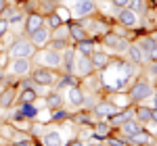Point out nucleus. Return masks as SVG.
Masks as SVG:
<instances>
[{
    "label": "nucleus",
    "mask_w": 157,
    "mask_h": 146,
    "mask_svg": "<svg viewBox=\"0 0 157 146\" xmlns=\"http://www.w3.org/2000/svg\"><path fill=\"white\" fill-rule=\"evenodd\" d=\"M32 61L40 65V67H48V69H61V61H63V57H61V52L52 48H36V52L32 54Z\"/></svg>",
    "instance_id": "nucleus-1"
},
{
    "label": "nucleus",
    "mask_w": 157,
    "mask_h": 146,
    "mask_svg": "<svg viewBox=\"0 0 157 146\" xmlns=\"http://www.w3.org/2000/svg\"><path fill=\"white\" fill-rule=\"evenodd\" d=\"M36 52V46L32 44V40H29V36L25 38H15V42H13L11 46H9V50H6V54L11 57V59H32V54Z\"/></svg>",
    "instance_id": "nucleus-2"
},
{
    "label": "nucleus",
    "mask_w": 157,
    "mask_h": 146,
    "mask_svg": "<svg viewBox=\"0 0 157 146\" xmlns=\"http://www.w3.org/2000/svg\"><path fill=\"white\" fill-rule=\"evenodd\" d=\"M32 79L36 82V84L44 86V88H50V86L57 84V79H59V73L55 71V69H48V67H40L36 65L34 69H32Z\"/></svg>",
    "instance_id": "nucleus-3"
},
{
    "label": "nucleus",
    "mask_w": 157,
    "mask_h": 146,
    "mask_svg": "<svg viewBox=\"0 0 157 146\" xmlns=\"http://www.w3.org/2000/svg\"><path fill=\"white\" fill-rule=\"evenodd\" d=\"M151 96H153V86L149 84L147 79H136L132 84V88L128 90L130 102H143V100H147Z\"/></svg>",
    "instance_id": "nucleus-4"
},
{
    "label": "nucleus",
    "mask_w": 157,
    "mask_h": 146,
    "mask_svg": "<svg viewBox=\"0 0 157 146\" xmlns=\"http://www.w3.org/2000/svg\"><path fill=\"white\" fill-rule=\"evenodd\" d=\"M103 44L107 46L109 50H113V52H117V54H126V50H128V40L124 36H117L115 31H107L105 36H103Z\"/></svg>",
    "instance_id": "nucleus-5"
},
{
    "label": "nucleus",
    "mask_w": 157,
    "mask_h": 146,
    "mask_svg": "<svg viewBox=\"0 0 157 146\" xmlns=\"http://www.w3.org/2000/svg\"><path fill=\"white\" fill-rule=\"evenodd\" d=\"M94 11H97V2L94 0H73V17L75 19L92 17Z\"/></svg>",
    "instance_id": "nucleus-6"
},
{
    "label": "nucleus",
    "mask_w": 157,
    "mask_h": 146,
    "mask_svg": "<svg viewBox=\"0 0 157 146\" xmlns=\"http://www.w3.org/2000/svg\"><path fill=\"white\" fill-rule=\"evenodd\" d=\"M9 71L15 77H25L32 73V59H11V65H9Z\"/></svg>",
    "instance_id": "nucleus-7"
},
{
    "label": "nucleus",
    "mask_w": 157,
    "mask_h": 146,
    "mask_svg": "<svg viewBox=\"0 0 157 146\" xmlns=\"http://www.w3.org/2000/svg\"><path fill=\"white\" fill-rule=\"evenodd\" d=\"M117 111H120V107H115L111 100H98L97 104H94V109H92V115L98 117V119H109V117H113Z\"/></svg>",
    "instance_id": "nucleus-8"
},
{
    "label": "nucleus",
    "mask_w": 157,
    "mask_h": 146,
    "mask_svg": "<svg viewBox=\"0 0 157 146\" xmlns=\"http://www.w3.org/2000/svg\"><path fill=\"white\" fill-rule=\"evenodd\" d=\"M97 71L94 69V65L90 61V57H82V54H75V67H73V73H78L80 77H88V75H92V73Z\"/></svg>",
    "instance_id": "nucleus-9"
},
{
    "label": "nucleus",
    "mask_w": 157,
    "mask_h": 146,
    "mask_svg": "<svg viewBox=\"0 0 157 146\" xmlns=\"http://www.w3.org/2000/svg\"><path fill=\"white\" fill-rule=\"evenodd\" d=\"M25 36H32L36 29L40 27H44V15L42 13H29V15H25Z\"/></svg>",
    "instance_id": "nucleus-10"
},
{
    "label": "nucleus",
    "mask_w": 157,
    "mask_h": 146,
    "mask_svg": "<svg viewBox=\"0 0 157 146\" xmlns=\"http://www.w3.org/2000/svg\"><path fill=\"white\" fill-rule=\"evenodd\" d=\"M80 25L84 27L88 34H92V36H105V34L109 31V25L105 23V21H92L90 17H88V19L84 17V21H82Z\"/></svg>",
    "instance_id": "nucleus-11"
},
{
    "label": "nucleus",
    "mask_w": 157,
    "mask_h": 146,
    "mask_svg": "<svg viewBox=\"0 0 157 146\" xmlns=\"http://www.w3.org/2000/svg\"><path fill=\"white\" fill-rule=\"evenodd\" d=\"M63 98H65V102L69 107H82V102H84V90L80 86H71V88L65 90V96Z\"/></svg>",
    "instance_id": "nucleus-12"
},
{
    "label": "nucleus",
    "mask_w": 157,
    "mask_h": 146,
    "mask_svg": "<svg viewBox=\"0 0 157 146\" xmlns=\"http://www.w3.org/2000/svg\"><path fill=\"white\" fill-rule=\"evenodd\" d=\"M29 40H32V44H34L36 48H44V46L48 44V40H50V29L44 25V27L36 29V31L29 36Z\"/></svg>",
    "instance_id": "nucleus-13"
},
{
    "label": "nucleus",
    "mask_w": 157,
    "mask_h": 146,
    "mask_svg": "<svg viewBox=\"0 0 157 146\" xmlns=\"http://www.w3.org/2000/svg\"><path fill=\"white\" fill-rule=\"evenodd\" d=\"M75 48L71 46H67V48L61 52V57H63V61H61V67L65 69V73H73V67H75Z\"/></svg>",
    "instance_id": "nucleus-14"
},
{
    "label": "nucleus",
    "mask_w": 157,
    "mask_h": 146,
    "mask_svg": "<svg viewBox=\"0 0 157 146\" xmlns=\"http://www.w3.org/2000/svg\"><path fill=\"white\" fill-rule=\"evenodd\" d=\"M117 19H120V23L124 27H136L138 23V17H136V13L130 11V9H117Z\"/></svg>",
    "instance_id": "nucleus-15"
},
{
    "label": "nucleus",
    "mask_w": 157,
    "mask_h": 146,
    "mask_svg": "<svg viewBox=\"0 0 157 146\" xmlns=\"http://www.w3.org/2000/svg\"><path fill=\"white\" fill-rule=\"evenodd\" d=\"M44 104H46V109L48 111H57L61 109L63 104H65V98H63V94L61 92H48V94H44Z\"/></svg>",
    "instance_id": "nucleus-16"
},
{
    "label": "nucleus",
    "mask_w": 157,
    "mask_h": 146,
    "mask_svg": "<svg viewBox=\"0 0 157 146\" xmlns=\"http://www.w3.org/2000/svg\"><path fill=\"white\" fill-rule=\"evenodd\" d=\"M143 130H145V127H143V123H138L134 117L120 125V132L124 134V140H126V138H130V136H136L138 132H143Z\"/></svg>",
    "instance_id": "nucleus-17"
},
{
    "label": "nucleus",
    "mask_w": 157,
    "mask_h": 146,
    "mask_svg": "<svg viewBox=\"0 0 157 146\" xmlns=\"http://www.w3.org/2000/svg\"><path fill=\"white\" fill-rule=\"evenodd\" d=\"M90 61H92V65H94V69H97V71H101V69H107V67H109L111 59H109L107 52H103V50H97V48H94V52L90 54Z\"/></svg>",
    "instance_id": "nucleus-18"
},
{
    "label": "nucleus",
    "mask_w": 157,
    "mask_h": 146,
    "mask_svg": "<svg viewBox=\"0 0 157 146\" xmlns=\"http://www.w3.org/2000/svg\"><path fill=\"white\" fill-rule=\"evenodd\" d=\"M19 113L23 115L27 121H32V119H36L38 115H40V109H38L36 102H19Z\"/></svg>",
    "instance_id": "nucleus-19"
},
{
    "label": "nucleus",
    "mask_w": 157,
    "mask_h": 146,
    "mask_svg": "<svg viewBox=\"0 0 157 146\" xmlns=\"http://www.w3.org/2000/svg\"><path fill=\"white\" fill-rule=\"evenodd\" d=\"M92 127H94V140H105L107 136H111V130H113L107 119H101V121L94 123Z\"/></svg>",
    "instance_id": "nucleus-20"
},
{
    "label": "nucleus",
    "mask_w": 157,
    "mask_h": 146,
    "mask_svg": "<svg viewBox=\"0 0 157 146\" xmlns=\"http://www.w3.org/2000/svg\"><path fill=\"white\" fill-rule=\"evenodd\" d=\"M75 52L82 54V57H90L94 52V40L92 38H84V40L75 42Z\"/></svg>",
    "instance_id": "nucleus-21"
},
{
    "label": "nucleus",
    "mask_w": 157,
    "mask_h": 146,
    "mask_svg": "<svg viewBox=\"0 0 157 146\" xmlns=\"http://www.w3.org/2000/svg\"><path fill=\"white\" fill-rule=\"evenodd\" d=\"M67 31H69V38H71L73 44L80 42V40H84V38H88V31L80 23H67Z\"/></svg>",
    "instance_id": "nucleus-22"
},
{
    "label": "nucleus",
    "mask_w": 157,
    "mask_h": 146,
    "mask_svg": "<svg viewBox=\"0 0 157 146\" xmlns=\"http://www.w3.org/2000/svg\"><path fill=\"white\" fill-rule=\"evenodd\" d=\"M126 54H128V61L134 63V65H143V63L147 61L145 54L140 52V48L136 46V42H134V44H128V50H126Z\"/></svg>",
    "instance_id": "nucleus-23"
},
{
    "label": "nucleus",
    "mask_w": 157,
    "mask_h": 146,
    "mask_svg": "<svg viewBox=\"0 0 157 146\" xmlns=\"http://www.w3.org/2000/svg\"><path fill=\"white\" fill-rule=\"evenodd\" d=\"M71 86H78V79L73 77V73H65V75H59V79H57V84L52 86L57 92L61 90H67V88H71Z\"/></svg>",
    "instance_id": "nucleus-24"
},
{
    "label": "nucleus",
    "mask_w": 157,
    "mask_h": 146,
    "mask_svg": "<svg viewBox=\"0 0 157 146\" xmlns=\"http://www.w3.org/2000/svg\"><path fill=\"white\" fill-rule=\"evenodd\" d=\"M15 100H17V90H15V88H4L2 94H0V104H2V109L13 107Z\"/></svg>",
    "instance_id": "nucleus-25"
},
{
    "label": "nucleus",
    "mask_w": 157,
    "mask_h": 146,
    "mask_svg": "<svg viewBox=\"0 0 157 146\" xmlns=\"http://www.w3.org/2000/svg\"><path fill=\"white\" fill-rule=\"evenodd\" d=\"M42 146H65V142H63L61 134L55 130V132H46L42 136Z\"/></svg>",
    "instance_id": "nucleus-26"
},
{
    "label": "nucleus",
    "mask_w": 157,
    "mask_h": 146,
    "mask_svg": "<svg viewBox=\"0 0 157 146\" xmlns=\"http://www.w3.org/2000/svg\"><path fill=\"white\" fill-rule=\"evenodd\" d=\"M136 46L140 48V52L145 54V59H149V54H151V50L157 46V42L153 40L151 36H147V38H140V40H136Z\"/></svg>",
    "instance_id": "nucleus-27"
},
{
    "label": "nucleus",
    "mask_w": 157,
    "mask_h": 146,
    "mask_svg": "<svg viewBox=\"0 0 157 146\" xmlns=\"http://www.w3.org/2000/svg\"><path fill=\"white\" fill-rule=\"evenodd\" d=\"M151 138H153V136L149 134L147 130H143V132H138L136 136H130V138H126V142H128L130 146H145L147 142L151 140Z\"/></svg>",
    "instance_id": "nucleus-28"
},
{
    "label": "nucleus",
    "mask_w": 157,
    "mask_h": 146,
    "mask_svg": "<svg viewBox=\"0 0 157 146\" xmlns=\"http://www.w3.org/2000/svg\"><path fill=\"white\" fill-rule=\"evenodd\" d=\"M151 111H153V107H136L134 109V119L138 123H143V125H147L151 121Z\"/></svg>",
    "instance_id": "nucleus-29"
},
{
    "label": "nucleus",
    "mask_w": 157,
    "mask_h": 146,
    "mask_svg": "<svg viewBox=\"0 0 157 146\" xmlns=\"http://www.w3.org/2000/svg\"><path fill=\"white\" fill-rule=\"evenodd\" d=\"M46 46L52 48V50H57V52H63V50L69 46V38H52L50 36V40H48Z\"/></svg>",
    "instance_id": "nucleus-30"
},
{
    "label": "nucleus",
    "mask_w": 157,
    "mask_h": 146,
    "mask_svg": "<svg viewBox=\"0 0 157 146\" xmlns=\"http://www.w3.org/2000/svg\"><path fill=\"white\" fill-rule=\"evenodd\" d=\"M44 25H46L50 31H52V29H57V27H61V25H63V19L57 15V11H52V13H48V15L44 17Z\"/></svg>",
    "instance_id": "nucleus-31"
},
{
    "label": "nucleus",
    "mask_w": 157,
    "mask_h": 146,
    "mask_svg": "<svg viewBox=\"0 0 157 146\" xmlns=\"http://www.w3.org/2000/svg\"><path fill=\"white\" fill-rule=\"evenodd\" d=\"M92 117H94V115H92V111H88V113H78V115H71V119L75 123H78V125H90V127H92V125H94V121H92Z\"/></svg>",
    "instance_id": "nucleus-32"
},
{
    "label": "nucleus",
    "mask_w": 157,
    "mask_h": 146,
    "mask_svg": "<svg viewBox=\"0 0 157 146\" xmlns=\"http://www.w3.org/2000/svg\"><path fill=\"white\" fill-rule=\"evenodd\" d=\"M17 96H19V102H36L38 94L32 88H21V92H19Z\"/></svg>",
    "instance_id": "nucleus-33"
},
{
    "label": "nucleus",
    "mask_w": 157,
    "mask_h": 146,
    "mask_svg": "<svg viewBox=\"0 0 157 146\" xmlns=\"http://www.w3.org/2000/svg\"><path fill=\"white\" fill-rule=\"evenodd\" d=\"M50 119H52V121H57V123L65 121V119H71V113L61 107V109H57V111H50Z\"/></svg>",
    "instance_id": "nucleus-34"
},
{
    "label": "nucleus",
    "mask_w": 157,
    "mask_h": 146,
    "mask_svg": "<svg viewBox=\"0 0 157 146\" xmlns=\"http://www.w3.org/2000/svg\"><path fill=\"white\" fill-rule=\"evenodd\" d=\"M97 102H98V100L94 96H90V94H86V92H84V102H82V107H86V111H92Z\"/></svg>",
    "instance_id": "nucleus-35"
},
{
    "label": "nucleus",
    "mask_w": 157,
    "mask_h": 146,
    "mask_svg": "<svg viewBox=\"0 0 157 146\" xmlns=\"http://www.w3.org/2000/svg\"><path fill=\"white\" fill-rule=\"evenodd\" d=\"M11 146H32V138L29 136H21V138H15L11 142Z\"/></svg>",
    "instance_id": "nucleus-36"
},
{
    "label": "nucleus",
    "mask_w": 157,
    "mask_h": 146,
    "mask_svg": "<svg viewBox=\"0 0 157 146\" xmlns=\"http://www.w3.org/2000/svg\"><path fill=\"white\" fill-rule=\"evenodd\" d=\"M130 11L134 13H145V0H130Z\"/></svg>",
    "instance_id": "nucleus-37"
},
{
    "label": "nucleus",
    "mask_w": 157,
    "mask_h": 146,
    "mask_svg": "<svg viewBox=\"0 0 157 146\" xmlns=\"http://www.w3.org/2000/svg\"><path fill=\"white\" fill-rule=\"evenodd\" d=\"M6 31H9V21H6L4 17H0V38L4 36Z\"/></svg>",
    "instance_id": "nucleus-38"
},
{
    "label": "nucleus",
    "mask_w": 157,
    "mask_h": 146,
    "mask_svg": "<svg viewBox=\"0 0 157 146\" xmlns=\"http://www.w3.org/2000/svg\"><path fill=\"white\" fill-rule=\"evenodd\" d=\"M149 75L157 79V61H151V63H149Z\"/></svg>",
    "instance_id": "nucleus-39"
},
{
    "label": "nucleus",
    "mask_w": 157,
    "mask_h": 146,
    "mask_svg": "<svg viewBox=\"0 0 157 146\" xmlns=\"http://www.w3.org/2000/svg\"><path fill=\"white\" fill-rule=\"evenodd\" d=\"M111 2H113L117 9H126V6L130 4V0H111Z\"/></svg>",
    "instance_id": "nucleus-40"
},
{
    "label": "nucleus",
    "mask_w": 157,
    "mask_h": 146,
    "mask_svg": "<svg viewBox=\"0 0 157 146\" xmlns=\"http://www.w3.org/2000/svg\"><path fill=\"white\" fill-rule=\"evenodd\" d=\"M29 127H32V134H34V136H40V134H42V127H44V125L36 123V125H29Z\"/></svg>",
    "instance_id": "nucleus-41"
},
{
    "label": "nucleus",
    "mask_w": 157,
    "mask_h": 146,
    "mask_svg": "<svg viewBox=\"0 0 157 146\" xmlns=\"http://www.w3.org/2000/svg\"><path fill=\"white\" fill-rule=\"evenodd\" d=\"M65 146H88L86 142H82V140H71V142H67Z\"/></svg>",
    "instance_id": "nucleus-42"
},
{
    "label": "nucleus",
    "mask_w": 157,
    "mask_h": 146,
    "mask_svg": "<svg viewBox=\"0 0 157 146\" xmlns=\"http://www.w3.org/2000/svg\"><path fill=\"white\" fill-rule=\"evenodd\" d=\"M149 61H157V46L151 50V54H149Z\"/></svg>",
    "instance_id": "nucleus-43"
},
{
    "label": "nucleus",
    "mask_w": 157,
    "mask_h": 146,
    "mask_svg": "<svg viewBox=\"0 0 157 146\" xmlns=\"http://www.w3.org/2000/svg\"><path fill=\"white\" fill-rule=\"evenodd\" d=\"M4 79H6V73H4V69L0 67V86L4 84Z\"/></svg>",
    "instance_id": "nucleus-44"
},
{
    "label": "nucleus",
    "mask_w": 157,
    "mask_h": 146,
    "mask_svg": "<svg viewBox=\"0 0 157 146\" xmlns=\"http://www.w3.org/2000/svg\"><path fill=\"white\" fill-rule=\"evenodd\" d=\"M151 121H155V123H157V109L151 111Z\"/></svg>",
    "instance_id": "nucleus-45"
},
{
    "label": "nucleus",
    "mask_w": 157,
    "mask_h": 146,
    "mask_svg": "<svg viewBox=\"0 0 157 146\" xmlns=\"http://www.w3.org/2000/svg\"><path fill=\"white\" fill-rule=\"evenodd\" d=\"M145 146H157V140H155V138H151V140H149Z\"/></svg>",
    "instance_id": "nucleus-46"
},
{
    "label": "nucleus",
    "mask_w": 157,
    "mask_h": 146,
    "mask_svg": "<svg viewBox=\"0 0 157 146\" xmlns=\"http://www.w3.org/2000/svg\"><path fill=\"white\" fill-rule=\"evenodd\" d=\"M4 6H6V0H0V15H2V11H4Z\"/></svg>",
    "instance_id": "nucleus-47"
},
{
    "label": "nucleus",
    "mask_w": 157,
    "mask_h": 146,
    "mask_svg": "<svg viewBox=\"0 0 157 146\" xmlns=\"http://www.w3.org/2000/svg\"><path fill=\"white\" fill-rule=\"evenodd\" d=\"M151 38H153V40L157 42V31H153V34H151Z\"/></svg>",
    "instance_id": "nucleus-48"
},
{
    "label": "nucleus",
    "mask_w": 157,
    "mask_h": 146,
    "mask_svg": "<svg viewBox=\"0 0 157 146\" xmlns=\"http://www.w3.org/2000/svg\"><path fill=\"white\" fill-rule=\"evenodd\" d=\"M0 113H2V104H0Z\"/></svg>",
    "instance_id": "nucleus-49"
},
{
    "label": "nucleus",
    "mask_w": 157,
    "mask_h": 146,
    "mask_svg": "<svg viewBox=\"0 0 157 146\" xmlns=\"http://www.w3.org/2000/svg\"><path fill=\"white\" fill-rule=\"evenodd\" d=\"M153 2H155V4H157V0H153Z\"/></svg>",
    "instance_id": "nucleus-50"
},
{
    "label": "nucleus",
    "mask_w": 157,
    "mask_h": 146,
    "mask_svg": "<svg viewBox=\"0 0 157 146\" xmlns=\"http://www.w3.org/2000/svg\"><path fill=\"white\" fill-rule=\"evenodd\" d=\"M98 146H103V144H98Z\"/></svg>",
    "instance_id": "nucleus-51"
}]
</instances>
